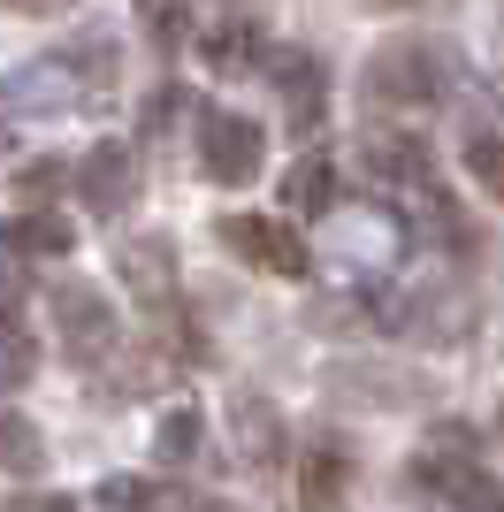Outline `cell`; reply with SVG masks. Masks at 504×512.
<instances>
[{"label": "cell", "instance_id": "1", "mask_svg": "<svg viewBox=\"0 0 504 512\" xmlns=\"http://www.w3.org/2000/svg\"><path fill=\"white\" fill-rule=\"evenodd\" d=\"M199 161L214 184H252L260 176V130L245 115H207L199 123Z\"/></svg>", "mask_w": 504, "mask_h": 512}, {"label": "cell", "instance_id": "2", "mask_svg": "<svg viewBox=\"0 0 504 512\" xmlns=\"http://www.w3.org/2000/svg\"><path fill=\"white\" fill-rule=\"evenodd\" d=\"M222 245L245 253L252 268H268V276H298V268H306L298 230H283V222H268V214H230V222H222Z\"/></svg>", "mask_w": 504, "mask_h": 512}, {"label": "cell", "instance_id": "3", "mask_svg": "<svg viewBox=\"0 0 504 512\" xmlns=\"http://www.w3.org/2000/svg\"><path fill=\"white\" fill-rule=\"evenodd\" d=\"M100 505L107 512H191V497L168 490V482H107Z\"/></svg>", "mask_w": 504, "mask_h": 512}, {"label": "cell", "instance_id": "4", "mask_svg": "<svg viewBox=\"0 0 504 512\" xmlns=\"http://www.w3.org/2000/svg\"><path fill=\"white\" fill-rule=\"evenodd\" d=\"M336 497H344V451H314L306 459V505L336 512Z\"/></svg>", "mask_w": 504, "mask_h": 512}, {"label": "cell", "instance_id": "5", "mask_svg": "<svg viewBox=\"0 0 504 512\" xmlns=\"http://www.w3.org/2000/svg\"><path fill=\"white\" fill-rule=\"evenodd\" d=\"M466 169L482 176V192H489V199H504V146H497V138H474V153H466Z\"/></svg>", "mask_w": 504, "mask_h": 512}, {"label": "cell", "instance_id": "6", "mask_svg": "<svg viewBox=\"0 0 504 512\" xmlns=\"http://www.w3.org/2000/svg\"><path fill=\"white\" fill-rule=\"evenodd\" d=\"M0 467H39V436L23 421H0Z\"/></svg>", "mask_w": 504, "mask_h": 512}, {"label": "cell", "instance_id": "7", "mask_svg": "<svg viewBox=\"0 0 504 512\" xmlns=\"http://www.w3.org/2000/svg\"><path fill=\"white\" fill-rule=\"evenodd\" d=\"M92 192H100V199H92V207H123V153H100V161H92Z\"/></svg>", "mask_w": 504, "mask_h": 512}, {"label": "cell", "instance_id": "8", "mask_svg": "<svg viewBox=\"0 0 504 512\" xmlns=\"http://www.w3.org/2000/svg\"><path fill=\"white\" fill-rule=\"evenodd\" d=\"M291 199H298V207H321V199H329V169H314V161H306V169L291 176Z\"/></svg>", "mask_w": 504, "mask_h": 512}, {"label": "cell", "instance_id": "9", "mask_svg": "<svg viewBox=\"0 0 504 512\" xmlns=\"http://www.w3.org/2000/svg\"><path fill=\"white\" fill-rule=\"evenodd\" d=\"M191 436H199V421H191V413H176V421L161 428V451H191Z\"/></svg>", "mask_w": 504, "mask_h": 512}, {"label": "cell", "instance_id": "10", "mask_svg": "<svg viewBox=\"0 0 504 512\" xmlns=\"http://www.w3.org/2000/svg\"><path fill=\"white\" fill-rule=\"evenodd\" d=\"M8 512H77V497H16Z\"/></svg>", "mask_w": 504, "mask_h": 512}, {"label": "cell", "instance_id": "11", "mask_svg": "<svg viewBox=\"0 0 504 512\" xmlns=\"http://www.w3.org/2000/svg\"><path fill=\"white\" fill-rule=\"evenodd\" d=\"M497 436H504V406H497Z\"/></svg>", "mask_w": 504, "mask_h": 512}]
</instances>
